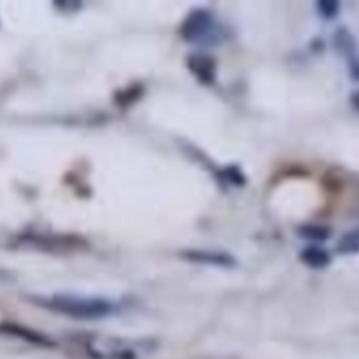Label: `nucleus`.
Segmentation results:
<instances>
[{
	"label": "nucleus",
	"instance_id": "obj_10",
	"mask_svg": "<svg viewBox=\"0 0 359 359\" xmlns=\"http://www.w3.org/2000/svg\"><path fill=\"white\" fill-rule=\"evenodd\" d=\"M318 13L325 20H335L340 13V2H337V0H321V2H318Z\"/></svg>",
	"mask_w": 359,
	"mask_h": 359
},
{
	"label": "nucleus",
	"instance_id": "obj_2",
	"mask_svg": "<svg viewBox=\"0 0 359 359\" xmlns=\"http://www.w3.org/2000/svg\"><path fill=\"white\" fill-rule=\"evenodd\" d=\"M179 34L186 42H191V44L214 46L221 41L219 27L216 25L212 13L207 9H195L189 13V16L179 28Z\"/></svg>",
	"mask_w": 359,
	"mask_h": 359
},
{
	"label": "nucleus",
	"instance_id": "obj_12",
	"mask_svg": "<svg viewBox=\"0 0 359 359\" xmlns=\"http://www.w3.org/2000/svg\"><path fill=\"white\" fill-rule=\"evenodd\" d=\"M349 72H351V77H353L354 81H358V83H359V58L351 60Z\"/></svg>",
	"mask_w": 359,
	"mask_h": 359
},
{
	"label": "nucleus",
	"instance_id": "obj_1",
	"mask_svg": "<svg viewBox=\"0 0 359 359\" xmlns=\"http://www.w3.org/2000/svg\"><path fill=\"white\" fill-rule=\"evenodd\" d=\"M35 305L55 314L67 316L72 319L97 321L116 316L119 305L116 302L100 297H72V294H53V297L30 298Z\"/></svg>",
	"mask_w": 359,
	"mask_h": 359
},
{
	"label": "nucleus",
	"instance_id": "obj_8",
	"mask_svg": "<svg viewBox=\"0 0 359 359\" xmlns=\"http://www.w3.org/2000/svg\"><path fill=\"white\" fill-rule=\"evenodd\" d=\"M333 46H335V49L339 53L351 56L356 51V39L353 37V34L347 28H339L335 32V35H333Z\"/></svg>",
	"mask_w": 359,
	"mask_h": 359
},
{
	"label": "nucleus",
	"instance_id": "obj_7",
	"mask_svg": "<svg viewBox=\"0 0 359 359\" xmlns=\"http://www.w3.org/2000/svg\"><path fill=\"white\" fill-rule=\"evenodd\" d=\"M297 233L300 235L304 241L314 242V244H323L332 238L333 231L332 228L323 226V224H302L297 228Z\"/></svg>",
	"mask_w": 359,
	"mask_h": 359
},
{
	"label": "nucleus",
	"instance_id": "obj_9",
	"mask_svg": "<svg viewBox=\"0 0 359 359\" xmlns=\"http://www.w3.org/2000/svg\"><path fill=\"white\" fill-rule=\"evenodd\" d=\"M337 252L342 256H354L359 252V228L347 231L337 244Z\"/></svg>",
	"mask_w": 359,
	"mask_h": 359
},
{
	"label": "nucleus",
	"instance_id": "obj_11",
	"mask_svg": "<svg viewBox=\"0 0 359 359\" xmlns=\"http://www.w3.org/2000/svg\"><path fill=\"white\" fill-rule=\"evenodd\" d=\"M224 175H226V177L230 179L231 184H235V186H244V184H245L244 174H242L241 168L235 167V165H231V167H228L226 170H224Z\"/></svg>",
	"mask_w": 359,
	"mask_h": 359
},
{
	"label": "nucleus",
	"instance_id": "obj_4",
	"mask_svg": "<svg viewBox=\"0 0 359 359\" xmlns=\"http://www.w3.org/2000/svg\"><path fill=\"white\" fill-rule=\"evenodd\" d=\"M188 69L191 70L193 76H195L202 84H212L214 81H216L217 63L212 56L202 55V53L189 55L188 56Z\"/></svg>",
	"mask_w": 359,
	"mask_h": 359
},
{
	"label": "nucleus",
	"instance_id": "obj_3",
	"mask_svg": "<svg viewBox=\"0 0 359 359\" xmlns=\"http://www.w3.org/2000/svg\"><path fill=\"white\" fill-rule=\"evenodd\" d=\"M181 258L198 265L219 266V269H235L237 259L223 251H205V249H186L181 251Z\"/></svg>",
	"mask_w": 359,
	"mask_h": 359
},
{
	"label": "nucleus",
	"instance_id": "obj_5",
	"mask_svg": "<svg viewBox=\"0 0 359 359\" xmlns=\"http://www.w3.org/2000/svg\"><path fill=\"white\" fill-rule=\"evenodd\" d=\"M0 333H2V335L16 337V339L25 340V342L28 344H34V346L55 347V342H53L51 339H48L46 335L35 332V330L27 328V326L14 325V323H2V325H0Z\"/></svg>",
	"mask_w": 359,
	"mask_h": 359
},
{
	"label": "nucleus",
	"instance_id": "obj_6",
	"mask_svg": "<svg viewBox=\"0 0 359 359\" xmlns=\"http://www.w3.org/2000/svg\"><path fill=\"white\" fill-rule=\"evenodd\" d=\"M300 262L312 270H325L332 265V255L319 245H309L300 252Z\"/></svg>",
	"mask_w": 359,
	"mask_h": 359
},
{
	"label": "nucleus",
	"instance_id": "obj_13",
	"mask_svg": "<svg viewBox=\"0 0 359 359\" xmlns=\"http://www.w3.org/2000/svg\"><path fill=\"white\" fill-rule=\"evenodd\" d=\"M351 105H353L354 111H356L359 114V90L354 91V93L351 95Z\"/></svg>",
	"mask_w": 359,
	"mask_h": 359
}]
</instances>
